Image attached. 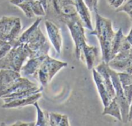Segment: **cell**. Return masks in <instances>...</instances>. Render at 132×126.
Returning <instances> with one entry per match:
<instances>
[{
  "label": "cell",
  "instance_id": "cell-1",
  "mask_svg": "<svg viewBox=\"0 0 132 126\" xmlns=\"http://www.w3.org/2000/svg\"><path fill=\"white\" fill-rule=\"evenodd\" d=\"M90 34L97 37L102 52V61L108 63L112 59V44L116 34L112 21L96 13V28L91 30Z\"/></svg>",
  "mask_w": 132,
  "mask_h": 126
},
{
  "label": "cell",
  "instance_id": "cell-2",
  "mask_svg": "<svg viewBox=\"0 0 132 126\" xmlns=\"http://www.w3.org/2000/svg\"><path fill=\"white\" fill-rule=\"evenodd\" d=\"M46 18L52 22L61 21L66 18L78 16L74 0H47Z\"/></svg>",
  "mask_w": 132,
  "mask_h": 126
},
{
  "label": "cell",
  "instance_id": "cell-3",
  "mask_svg": "<svg viewBox=\"0 0 132 126\" xmlns=\"http://www.w3.org/2000/svg\"><path fill=\"white\" fill-rule=\"evenodd\" d=\"M22 30L21 20L16 17H3L0 19V47L10 43L12 48Z\"/></svg>",
  "mask_w": 132,
  "mask_h": 126
},
{
  "label": "cell",
  "instance_id": "cell-4",
  "mask_svg": "<svg viewBox=\"0 0 132 126\" xmlns=\"http://www.w3.org/2000/svg\"><path fill=\"white\" fill-rule=\"evenodd\" d=\"M62 23L68 27L72 37L75 44V54L76 57L79 60L82 61V48L86 43V38L85 35V27L80 17L76 16L66 18L63 20Z\"/></svg>",
  "mask_w": 132,
  "mask_h": 126
},
{
  "label": "cell",
  "instance_id": "cell-5",
  "mask_svg": "<svg viewBox=\"0 0 132 126\" xmlns=\"http://www.w3.org/2000/svg\"><path fill=\"white\" fill-rule=\"evenodd\" d=\"M27 58H29V51L24 44L13 47L3 58L0 59V69H10L20 73Z\"/></svg>",
  "mask_w": 132,
  "mask_h": 126
},
{
  "label": "cell",
  "instance_id": "cell-6",
  "mask_svg": "<svg viewBox=\"0 0 132 126\" xmlns=\"http://www.w3.org/2000/svg\"><path fill=\"white\" fill-rule=\"evenodd\" d=\"M67 66V62L54 59L47 54L38 69L37 79L39 80V82L43 87H46L51 81L53 77L61 69Z\"/></svg>",
  "mask_w": 132,
  "mask_h": 126
},
{
  "label": "cell",
  "instance_id": "cell-7",
  "mask_svg": "<svg viewBox=\"0 0 132 126\" xmlns=\"http://www.w3.org/2000/svg\"><path fill=\"white\" fill-rule=\"evenodd\" d=\"M24 46L29 51V58L47 55L51 48L50 43L39 27L32 33Z\"/></svg>",
  "mask_w": 132,
  "mask_h": 126
},
{
  "label": "cell",
  "instance_id": "cell-8",
  "mask_svg": "<svg viewBox=\"0 0 132 126\" xmlns=\"http://www.w3.org/2000/svg\"><path fill=\"white\" fill-rule=\"evenodd\" d=\"M110 76L115 90V98L117 99L121 111L122 115V122L127 123L128 122V117H129V107L130 104L124 94L121 82L119 78L118 73L113 70L112 69H109Z\"/></svg>",
  "mask_w": 132,
  "mask_h": 126
},
{
  "label": "cell",
  "instance_id": "cell-9",
  "mask_svg": "<svg viewBox=\"0 0 132 126\" xmlns=\"http://www.w3.org/2000/svg\"><path fill=\"white\" fill-rule=\"evenodd\" d=\"M44 24L51 44L53 45L56 52L60 54L62 47V37L59 27L54 22L49 20H45Z\"/></svg>",
  "mask_w": 132,
  "mask_h": 126
},
{
  "label": "cell",
  "instance_id": "cell-10",
  "mask_svg": "<svg viewBox=\"0 0 132 126\" xmlns=\"http://www.w3.org/2000/svg\"><path fill=\"white\" fill-rule=\"evenodd\" d=\"M21 76V73L10 69H0V98L3 93Z\"/></svg>",
  "mask_w": 132,
  "mask_h": 126
},
{
  "label": "cell",
  "instance_id": "cell-11",
  "mask_svg": "<svg viewBox=\"0 0 132 126\" xmlns=\"http://www.w3.org/2000/svg\"><path fill=\"white\" fill-rule=\"evenodd\" d=\"M47 55H43L37 58H28L26 64L23 66L20 70V73L23 74V76H33L34 78H37L38 69Z\"/></svg>",
  "mask_w": 132,
  "mask_h": 126
},
{
  "label": "cell",
  "instance_id": "cell-12",
  "mask_svg": "<svg viewBox=\"0 0 132 126\" xmlns=\"http://www.w3.org/2000/svg\"><path fill=\"white\" fill-rule=\"evenodd\" d=\"M92 72H93V80H94L95 84L96 86L99 95L100 97V99L102 100V103H103V106L105 107L110 101V97H109V94H108V92H107V89H106V84L104 83V80H103L102 76L100 75V73L95 68H93L92 69Z\"/></svg>",
  "mask_w": 132,
  "mask_h": 126
},
{
  "label": "cell",
  "instance_id": "cell-13",
  "mask_svg": "<svg viewBox=\"0 0 132 126\" xmlns=\"http://www.w3.org/2000/svg\"><path fill=\"white\" fill-rule=\"evenodd\" d=\"M41 96H42L41 92L37 93L31 96H29L27 97L16 99V100H11L10 102L4 103L1 106V107L4 108V109H12V108H20V107L28 106V105H31L34 102L38 101V100L41 97Z\"/></svg>",
  "mask_w": 132,
  "mask_h": 126
},
{
  "label": "cell",
  "instance_id": "cell-14",
  "mask_svg": "<svg viewBox=\"0 0 132 126\" xmlns=\"http://www.w3.org/2000/svg\"><path fill=\"white\" fill-rule=\"evenodd\" d=\"M95 69L102 76V77L104 80V83L106 84L110 99L112 100L113 98L115 97V90H114V87H113V83H112V80H111V78L110 76V73H109L110 67H109L108 64L106 62L102 61Z\"/></svg>",
  "mask_w": 132,
  "mask_h": 126
},
{
  "label": "cell",
  "instance_id": "cell-15",
  "mask_svg": "<svg viewBox=\"0 0 132 126\" xmlns=\"http://www.w3.org/2000/svg\"><path fill=\"white\" fill-rule=\"evenodd\" d=\"M74 3L77 13L83 22L84 27L89 29V30H93V27L92 24L90 10L86 6V4L85 3L84 0H74Z\"/></svg>",
  "mask_w": 132,
  "mask_h": 126
},
{
  "label": "cell",
  "instance_id": "cell-16",
  "mask_svg": "<svg viewBox=\"0 0 132 126\" xmlns=\"http://www.w3.org/2000/svg\"><path fill=\"white\" fill-rule=\"evenodd\" d=\"M99 53V48L94 46H89L86 43L82 48V61H86L88 69H93L94 68L95 62Z\"/></svg>",
  "mask_w": 132,
  "mask_h": 126
},
{
  "label": "cell",
  "instance_id": "cell-17",
  "mask_svg": "<svg viewBox=\"0 0 132 126\" xmlns=\"http://www.w3.org/2000/svg\"><path fill=\"white\" fill-rule=\"evenodd\" d=\"M37 85L33 82H31L30 80H29L27 78L25 77H22L20 76V78H18L3 94L2 97L7 95V94H11V93H18L34 86H37ZM1 99V98H0Z\"/></svg>",
  "mask_w": 132,
  "mask_h": 126
},
{
  "label": "cell",
  "instance_id": "cell-18",
  "mask_svg": "<svg viewBox=\"0 0 132 126\" xmlns=\"http://www.w3.org/2000/svg\"><path fill=\"white\" fill-rule=\"evenodd\" d=\"M108 66L113 70L117 73H132V53L130 56L124 60L111 59L108 63Z\"/></svg>",
  "mask_w": 132,
  "mask_h": 126
},
{
  "label": "cell",
  "instance_id": "cell-19",
  "mask_svg": "<svg viewBox=\"0 0 132 126\" xmlns=\"http://www.w3.org/2000/svg\"><path fill=\"white\" fill-rule=\"evenodd\" d=\"M43 88H44V87H43L42 86H41V87H40V88L37 86H34V87H32V88H30V89H27V90H25L18 92V93H11V94L5 95V96L2 97L1 99L3 100L4 103L10 102V101H11V100H13L27 97H29V96H31V95L34 94V93H40V92L42 91Z\"/></svg>",
  "mask_w": 132,
  "mask_h": 126
},
{
  "label": "cell",
  "instance_id": "cell-20",
  "mask_svg": "<svg viewBox=\"0 0 132 126\" xmlns=\"http://www.w3.org/2000/svg\"><path fill=\"white\" fill-rule=\"evenodd\" d=\"M103 115H110L116 119H117L120 121H122V115L120 111V105L117 100V99L114 97L112 100H110V103L104 107V109L102 113Z\"/></svg>",
  "mask_w": 132,
  "mask_h": 126
},
{
  "label": "cell",
  "instance_id": "cell-21",
  "mask_svg": "<svg viewBox=\"0 0 132 126\" xmlns=\"http://www.w3.org/2000/svg\"><path fill=\"white\" fill-rule=\"evenodd\" d=\"M41 21H42V17H38L29 28H27L22 34L20 35L18 39L15 41L13 47H16L18 45L25 44L27 42V41H28L29 37H30V35L32 34V33L40 26V23Z\"/></svg>",
  "mask_w": 132,
  "mask_h": 126
},
{
  "label": "cell",
  "instance_id": "cell-22",
  "mask_svg": "<svg viewBox=\"0 0 132 126\" xmlns=\"http://www.w3.org/2000/svg\"><path fill=\"white\" fill-rule=\"evenodd\" d=\"M50 126H69V121L67 115L55 112H49Z\"/></svg>",
  "mask_w": 132,
  "mask_h": 126
},
{
  "label": "cell",
  "instance_id": "cell-23",
  "mask_svg": "<svg viewBox=\"0 0 132 126\" xmlns=\"http://www.w3.org/2000/svg\"><path fill=\"white\" fill-rule=\"evenodd\" d=\"M37 110V121L35 122L36 126H50L49 125V111H43L39 106L37 101L32 104Z\"/></svg>",
  "mask_w": 132,
  "mask_h": 126
},
{
  "label": "cell",
  "instance_id": "cell-24",
  "mask_svg": "<svg viewBox=\"0 0 132 126\" xmlns=\"http://www.w3.org/2000/svg\"><path fill=\"white\" fill-rule=\"evenodd\" d=\"M127 36H125L123 33V30L121 28L118 29V30L116 32L113 41V44H112V51H111V58H113L116 54L120 50L121 46L124 41V40L126 39Z\"/></svg>",
  "mask_w": 132,
  "mask_h": 126
},
{
  "label": "cell",
  "instance_id": "cell-25",
  "mask_svg": "<svg viewBox=\"0 0 132 126\" xmlns=\"http://www.w3.org/2000/svg\"><path fill=\"white\" fill-rule=\"evenodd\" d=\"M29 2L35 17H43L46 16V12L39 0H32V1H29Z\"/></svg>",
  "mask_w": 132,
  "mask_h": 126
},
{
  "label": "cell",
  "instance_id": "cell-26",
  "mask_svg": "<svg viewBox=\"0 0 132 126\" xmlns=\"http://www.w3.org/2000/svg\"><path fill=\"white\" fill-rule=\"evenodd\" d=\"M16 6L19 7L20 9H21V10L23 12V13L25 14V16L27 17V18H33L34 17V14L33 13V10L31 9V6H30V2H23L22 3H20L18 5H16Z\"/></svg>",
  "mask_w": 132,
  "mask_h": 126
},
{
  "label": "cell",
  "instance_id": "cell-27",
  "mask_svg": "<svg viewBox=\"0 0 132 126\" xmlns=\"http://www.w3.org/2000/svg\"><path fill=\"white\" fill-rule=\"evenodd\" d=\"M132 10V0H126L125 3L118 9L116 10L117 13L119 12H124L127 14Z\"/></svg>",
  "mask_w": 132,
  "mask_h": 126
},
{
  "label": "cell",
  "instance_id": "cell-28",
  "mask_svg": "<svg viewBox=\"0 0 132 126\" xmlns=\"http://www.w3.org/2000/svg\"><path fill=\"white\" fill-rule=\"evenodd\" d=\"M84 2L90 11L98 13V2H99V0H84Z\"/></svg>",
  "mask_w": 132,
  "mask_h": 126
},
{
  "label": "cell",
  "instance_id": "cell-29",
  "mask_svg": "<svg viewBox=\"0 0 132 126\" xmlns=\"http://www.w3.org/2000/svg\"><path fill=\"white\" fill-rule=\"evenodd\" d=\"M125 1L126 0H107V3L110 6H111L116 10L117 9L120 7L125 3Z\"/></svg>",
  "mask_w": 132,
  "mask_h": 126
},
{
  "label": "cell",
  "instance_id": "cell-30",
  "mask_svg": "<svg viewBox=\"0 0 132 126\" xmlns=\"http://www.w3.org/2000/svg\"><path fill=\"white\" fill-rule=\"evenodd\" d=\"M12 48V45L10 43H6L0 47V59L3 58Z\"/></svg>",
  "mask_w": 132,
  "mask_h": 126
},
{
  "label": "cell",
  "instance_id": "cell-31",
  "mask_svg": "<svg viewBox=\"0 0 132 126\" xmlns=\"http://www.w3.org/2000/svg\"><path fill=\"white\" fill-rule=\"evenodd\" d=\"M12 126H34L35 125V122H32V123H26V122H23V121H16V123L11 124Z\"/></svg>",
  "mask_w": 132,
  "mask_h": 126
},
{
  "label": "cell",
  "instance_id": "cell-32",
  "mask_svg": "<svg viewBox=\"0 0 132 126\" xmlns=\"http://www.w3.org/2000/svg\"><path fill=\"white\" fill-rule=\"evenodd\" d=\"M28 1H32V0H10V3L14 6H16L20 3H22L23 2H28Z\"/></svg>",
  "mask_w": 132,
  "mask_h": 126
},
{
  "label": "cell",
  "instance_id": "cell-33",
  "mask_svg": "<svg viewBox=\"0 0 132 126\" xmlns=\"http://www.w3.org/2000/svg\"><path fill=\"white\" fill-rule=\"evenodd\" d=\"M127 38L128 40V41L130 43V44L132 45V23H131V28H130V30L128 34V35L127 36Z\"/></svg>",
  "mask_w": 132,
  "mask_h": 126
},
{
  "label": "cell",
  "instance_id": "cell-34",
  "mask_svg": "<svg viewBox=\"0 0 132 126\" xmlns=\"http://www.w3.org/2000/svg\"><path fill=\"white\" fill-rule=\"evenodd\" d=\"M132 120V100L130 104V107H129V117H128V121H130Z\"/></svg>",
  "mask_w": 132,
  "mask_h": 126
},
{
  "label": "cell",
  "instance_id": "cell-35",
  "mask_svg": "<svg viewBox=\"0 0 132 126\" xmlns=\"http://www.w3.org/2000/svg\"><path fill=\"white\" fill-rule=\"evenodd\" d=\"M127 15L129 16V17H130V20H131V22H132V10H131L130 12H129V13H127Z\"/></svg>",
  "mask_w": 132,
  "mask_h": 126
}]
</instances>
